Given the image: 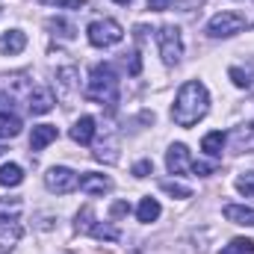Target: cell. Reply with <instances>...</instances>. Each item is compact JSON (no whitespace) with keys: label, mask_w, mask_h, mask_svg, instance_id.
I'll return each mask as SVG.
<instances>
[{"label":"cell","mask_w":254,"mask_h":254,"mask_svg":"<svg viewBox=\"0 0 254 254\" xmlns=\"http://www.w3.org/2000/svg\"><path fill=\"white\" fill-rule=\"evenodd\" d=\"M210 113V92L201 80H187L172 104V122L178 127H195Z\"/></svg>","instance_id":"1"},{"label":"cell","mask_w":254,"mask_h":254,"mask_svg":"<svg viewBox=\"0 0 254 254\" xmlns=\"http://www.w3.org/2000/svg\"><path fill=\"white\" fill-rule=\"evenodd\" d=\"M89 101L95 104H107V107H116L119 104V77H116V68L113 65H95L92 74H89V83H86V92H83Z\"/></svg>","instance_id":"2"},{"label":"cell","mask_w":254,"mask_h":254,"mask_svg":"<svg viewBox=\"0 0 254 254\" xmlns=\"http://www.w3.org/2000/svg\"><path fill=\"white\" fill-rule=\"evenodd\" d=\"M157 45H160V57L166 65H178L184 60V36H181V27L175 24H166L157 30Z\"/></svg>","instance_id":"3"},{"label":"cell","mask_w":254,"mask_h":254,"mask_svg":"<svg viewBox=\"0 0 254 254\" xmlns=\"http://www.w3.org/2000/svg\"><path fill=\"white\" fill-rule=\"evenodd\" d=\"M86 36H89V42H92L95 48H113V45H119V42L125 39V30H122L119 21L101 18V21H92V24H89Z\"/></svg>","instance_id":"4"},{"label":"cell","mask_w":254,"mask_h":254,"mask_svg":"<svg viewBox=\"0 0 254 254\" xmlns=\"http://www.w3.org/2000/svg\"><path fill=\"white\" fill-rule=\"evenodd\" d=\"M243 27H246V18L240 12H219L207 21V33L213 39H231V36L243 33Z\"/></svg>","instance_id":"5"},{"label":"cell","mask_w":254,"mask_h":254,"mask_svg":"<svg viewBox=\"0 0 254 254\" xmlns=\"http://www.w3.org/2000/svg\"><path fill=\"white\" fill-rule=\"evenodd\" d=\"M45 187L51 192H57V195H68V192H74L80 187V178H77V172H71L68 166H54V169H48V175H45Z\"/></svg>","instance_id":"6"},{"label":"cell","mask_w":254,"mask_h":254,"mask_svg":"<svg viewBox=\"0 0 254 254\" xmlns=\"http://www.w3.org/2000/svg\"><path fill=\"white\" fill-rule=\"evenodd\" d=\"M77 89H80V74H77V68H74V65H63V68L57 71V95L68 104V101L77 95Z\"/></svg>","instance_id":"7"},{"label":"cell","mask_w":254,"mask_h":254,"mask_svg":"<svg viewBox=\"0 0 254 254\" xmlns=\"http://www.w3.org/2000/svg\"><path fill=\"white\" fill-rule=\"evenodd\" d=\"M192 166L190 160V148L184 145V142H175L169 151H166V169L172 172V175H187Z\"/></svg>","instance_id":"8"},{"label":"cell","mask_w":254,"mask_h":254,"mask_svg":"<svg viewBox=\"0 0 254 254\" xmlns=\"http://www.w3.org/2000/svg\"><path fill=\"white\" fill-rule=\"evenodd\" d=\"M27 107H30L33 116H45V113H51V110L57 107V95H54L51 89L39 86V89H33V92L27 95Z\"/></svg>","instance_id":"9"},{"label":"cell","mask_w":254,"mask_h":254,"mask_svg":"<svg viewBox=\"0 0 254 254\" xmlns=\"http://www.w3.org/2000/svg\"><path fill=\"white\" fill-rule=\"evenodd\" d=\"M80 190L86 192V195H107V192L113 190V181L107 175L86 172V175H80Z\"/></svg>","instance_id":"10"},{"label":"cell","mask_w":254,"mask_h":254,"mask_svg":"<svg viewBox=\"0 0 254 254\" xmlns=\"http://www.w3.org/2000/svg\"><path fill=\"white\" fill-rule=\"evenodd\" d=\"M60 130L54 125H36L33 127V136H30V151H45L51 142H57Z\"/></svg>","instance_id":"11"},{"label":"cell","mask_w":254,"mask_h":254,"mask_svg":"<svg viewBox=\"0 0 254 254\" xmlns=\"http://www.w3.org/2000/svg\"><path fill=\"white\" fill-rule=\"evenodd\" d=\"M71 139H74L77 145H92V139H95V119H92V116L77 119L74 127H71Z\"/></svg>","instance_id":"12"},{"label":"cell","mask_w":254,"mask_h":254,"mask_svg":"<svg viewBox=\"0 0 254 254\" xmlns=\"http://www.w3.org/2000/svg\"><path fill=\"white\" fill-rule=\"evenodd\" d=\"M21 240V225L15 222H0V254H9Z\"/></svg>","instance_id":"13"},{"label":"cell","mask_w":254,"mask_h":254,"mask_svg":"<svg viewBox=\"0 0 254 254\" xmlns=\"http://www.w3.org/2000/svg\"><path fill=\"white\" fill-rule=\"evenodd\" d=\"M225 219L234 222V225L254 228V210L252 207H243V204H228V207H225Z\"/></svg>","instance_id":"14"},{"label":"cell","mask_w":254,"mask_h":254,"mask_svg":"<svg viewBox=\"0 0 254 254\" xmlns=\"http://www.w3.org/2000/svg\"><path fill=\"white\" fill-rule=\"evenodd\" d=\"M24 48H27V36H24L21 30L3 33V39H0V54H21Z\"/></svg>","instance_id":"15"},{"label":"cell","mask_w":254,"mask_h":254,"mask_svg":"<svg viewBox=\"0 0 254 254\" xmlns=\"http://www.w3.org/2000/svg\"><path fill=\"white\" fill-rule=\"evenodd\" d=\"M95 160H101V163H116V160H119V139H116V136H107L104 142H98V145H95Z\"/></svg>","instance_id":"16"},{"label":"cell","mask_w":254,"mask_h":254,"mask_svg":"<svg viewBox=\"0 0 254 254\" xmlns=\"http://www.w3.org/2000/svg\"><path fill=\"white\" fill-rule=\"evenodd\" d=\"M160 213H163V207H160L157 198H142V204H139V210H136V219L148 225V222H157Z\"/></svg>","instance_id":"17"},{"label":"cell","mask_w":254,"mask_h":254,"mask_svg":"<svg viewBox=\"0 0 254 254\" xmlns=\"http://www.w3.org/2000/svg\"><path fill=\"white\" fill-rule=\"evenodd\" d=\"M21 119L15 113H0V139H15L21 133Z\"/></svg>","instance_id":"18"},{"label":"cell","mask_w":254,"mask_h":254,"mask_svg":"<svg viewBox=\"0 0 254 254\" xmlns=\"http://www.w3.org/2000/svg\"><path fill=\"white\" fill-rule=\"evenodd\" d=\"M24 181V169L18 163H6L0 166V187H18Z\"/></svg>","instance_id":"19"},{"label":"cell","mask_w":254,"mask_h":254,"mask_svg":"<svg viewBox=\"0 0 254 254\" xmlns=\"http://www.w3.org/2000/svg\"><path fill=\"white\" fill-rule=\"evenodd\" d=\"M222 148H225V133H222V130H213V133H207V136L201 139V151H207L210 157H219Z\"/></svg>","instance_id":"20"},{"label":"cell","mask_w":254,"mask_h":254,"mask_svg":"<svg viewBox=\"0 0 254 254\" xmlns=\"http://www.w3.org/2000/svg\"><path fill=\"white\" fill-rule=\"evenodd\" d=\"M89 234H92L95 240H107V243H116V240H119V228H113L110 222H95V225L89 228Z\"/></svg>","instance_id":"21"},{"label":"cell","mask_w":254,"mask_h":254,"mask_svg":"<svg viewBox=\"0 0 254 254\" xmlns=\"http://www.w3.org/2000/svg\"><path fill=\"white\" fill-rule=\"evenodd\" d=\"M219 254H254V240H249V237H237V240H231Z\"/></svg>","instance_id":"22"},{"label":"cell","mask_w":254,"mask_h":254,"mask_svg":"<svg viewBox=\"0 0 254 254\" xmlns=\"http://www.w3.org/2000/svg\"><path fill=\"white\" fill-rule=\"evenodd\" d=\"M92 225H95V213H92V207L86 204V207L77 213V225H74V228H77L80 234H89V228H92Z\"/></svg>","instance_id":"23"},{"label":"cell","mask_w":254,"mask_h":254,"mask_svg":"<svg viewBox=\"0 0 254 254\" xmlns=\"http://www.w3.org/2000/svg\"><path fill=\"white\" fill-rule=\"evenodd\" d=\"M160 190L169 192V195H175V198H190V195H192L190 187H184V184H178V181H163V184H160Z\"/></svg>","instance_id":"24"},{"label":"cell","mask_w":254,"mask_h":254,"mask_svg":"<svg viewBox=\"0 0 254 254\" xmlns=\"http://www.w3.org/2000/svg\"><path fill=\"white\" fill-rule=\"evenodd\" d=\"M48 30H54V36H60V39H71L74 36V27L65 24V21H57V18L48 21Z\"/></svg>","instance_id":"25"},{"label":"cell","mask_w":254,"mask_h":254,"mask_svg":"<svg viewBox=\"0 0 254 254\" xmlns=\"http://www.w3.org/2000/svg\"><path fill=\"white\" fill-rule=\"evenodd\" d=\"M216 163H204V160H192V166H190V172L192 175H201V178H207V175H216Z\"/></svg>","instance_id":"26"},{"label":"cell","mask_w":254,"mask_h":254,"mask_svg":"<svg viewBox=\"0 0 254 254\" xmlns=\"http://www.w3.org/2000/svg\"><path fill=\"white\" fill-rule=\"evenodd\" d=\"M237 190L243 192V195H254V172H243L237 178Z\"/></svg>","instance_id":"27"},{"label":"cell","mask_w":254,"mask_h":254,"mask_svg":"<svg viewBox=\"0 0 254 254\" xmlns=\"http://www.w3.org/2000/svg\"><path fill=\"white\" fill-rule=\"evenodd\" d=\"M231 80H234L240 89H249V86H252V77H249L243 68H231Z\"/></svg>","instance_id":"28"},{"label":"cell","mask_w":254,"mask_h":254,"mask_svg":"<svg viewBox=\"0 0 254 254\" xmlns=\"http://www.w3.org/2000/svg\"><path fill=\"white\" fill-rule=\"evenodd\" d=\"M154 172V163L151 160H139L136 166H133V178H148Z\"/></svg>","instance_id":"29"},{"label":"cell","mask_w":254,"mask_h":254,"mask_svg":"<svg viewBox=\"0 0 254 254\" xmlns=\"http://www.w3.org/2000/svg\"><path fill=\"white\" fill-rule=\"evenodd\" d=\"M57 9H86V0H51Z\"/></svg>","instance_id":"30"},{"label":"cell","mask_w":254,"mask_h":254,"mask_svg":"<svg viewBox=\"0 0 254 254\" xmlns=\"http://www.w3.org/2000/svg\"><path fill=\"white\" fill-rule=\"evenodd\" d=\"M172 3H175V0H148V9H151V12H166Z\"/></svg>","instance_id":"31"},{"label":"cell","mask_w":254,"mask_h":254,"mask_svg":"<svg viewBox=\"0 0 254 254\" xmlns=\"http://www.w3.org/2000/svg\"><path fill=\"white\" fill-rule=\"evenodd\" d=\"M12 95H6V92H0V113H12Z\"/></svg>","instance_id":"32"},{"label":"cell","mask_w":254,"mask_h":254,"mask_svg":"<svg viewBox=\"0 0 254 254\" xmlns=\"http://www.w3.org/2000/svg\"><path fill=\"white\" fill-rule=\"evenodd\" d=\"M110 213H113V216H125V213H130V204H127V201H116Z\"/></svg>","instance_id":"33"},{"label":"cell","mask_w":254,"mask_h":254,"mask_svg":"<svg viewBox=\"0 0 254 254\" xmlns=\"http://www.w3.org/2000/svg\"><path fill=\"white\" fill-rule=\"evenodd\" d=\"M175 3H178V6H181L184 12H192V9H198V6H201L204 0H175Z\"/></svg>","instance_id":"34"},{"label":"cell","mask_w":254,"mask_h":254,"mask_svg":"<svg viewBox=\"0 0 254 254\" xmlns=\"http://www.w3.org/2000/svg\"><path fill=\"white\" fill-rule=\"evenodd\" d=\"M116 3H119V6H127V3H133V0H116Z\"/></svg>","instance_id":"35"},{"label":"cell","mask_w":254,"mask_h":254,"mask_svg":"<svg viewBox=\"0 0 254 254\" xmlns=\"http://www.w3.org/2000/svg\"><path fill=\"white\" fill-rule=\"evenodd\" d=\"M3 151H6V148H3V145H0V157H3Z\"/></svg>","instance_id":"36"}]
</instances>
